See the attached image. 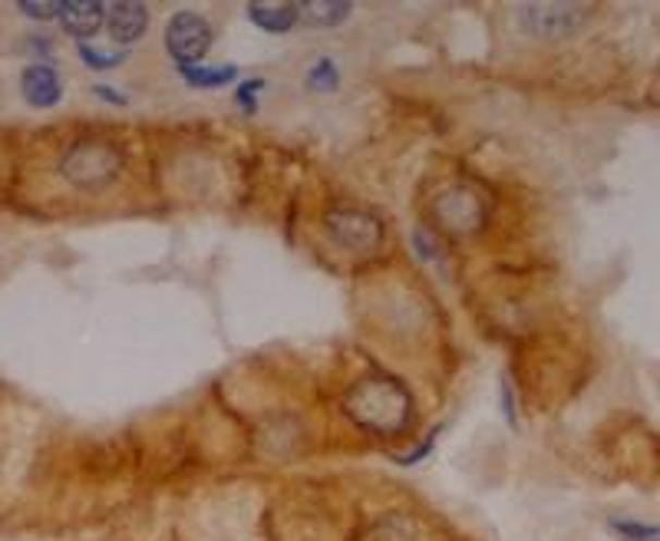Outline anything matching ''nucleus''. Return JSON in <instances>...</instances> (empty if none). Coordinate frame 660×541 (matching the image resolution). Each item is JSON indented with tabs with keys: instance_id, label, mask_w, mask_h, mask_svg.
<instances>
[{
	"instance_id": "1",
	"label": "nucleus",
	"mask_w": 660,
	"mask_h": 541,
	"mask_svg": "<svg viewBox=\"0 0 660 541\" xmlns=\"http://www.w3.org/2000/svg\"><path fill=\"white\" fill-rule=\"evenodd\" d=\"M60 172L76 188H106V185H113L123 172V152L109 139H96V136L76 139L63 152Z\"/></svg>"
},
{
	"instance_id": "2",
	"label": "nucleus",
	"mask_w": 660,
	"mask_h": 541,
	"mask_svg": "<svg viewBox=\"0 0 660 541\" xmlns=\"http://www.w3.org/2000/svg\"><path fill=\"white\" fill-rule=\"evenodd\" d=\"M162 40H166V53L175 66H195V63H205V57L215 44V30L195 11H175L166 21Z\"/></svg>"
},
{
	"instance_id": "3",
	"label": "nucleus",
	"mask_w": 660,
	"mask_h": 541,
	"mask_svg": "<svg viewBox=\"0 0 660 541\" xmlns=\"http://www.w3.org/2000/svg\"><path fill=\"white\" fill-rule=\"evenodd\" d=\"M323 225L330 235H334L338 245L354 248V251L377 248L383 242V232H387L377 214L360 211V208H330L323 214Z\"/></svg>"
},
{
	"instance_id": "4",
	"label": "nucleus",
	"mask_w": 660,
	"mask_h": 541,
	"mask_svg": "<svg viewBox=\"0 0 660 541\" xmlns=\"http://www.w3.org/2000/svg\"><path fill=\"white\" fill-rule=\"evenodd\" d=\"M518 24L525 34L531 37H565L572 30H578L588 17V8H575V4H528L515 11Z\"/></svg>"
},
{
	"instance_id": "5",
	"label": "nucleus",
	"mask_w": 660,
	"mask_h": 541,
	"mask_svg": "<svg viewBox=\"0 0 660 541\" xmlns=\"http://www.w3.org/2000/svg\"><path fill=\"white\" fill-rule=\"evenodd\" d=\"M21 96L30 110H57L66 96L63 76L53 63H30L21 73Z\"/></svg>"
},
{
	"instance_id": "6",
	"label": "nucleus",
	"mask_w": 660,
	"mask_h": 541,
	"mask_svg": "<svg viewBox=\"0 0 660 541\" xmlns=\"http://www.w3.org/2000/svg\"><path fill=\"white\" fill-rule=\"evenodd\" d=\"M149 8L139 4V0H120V4H109L106 8V34L120 50L139 44L149 34Z\"/></svg>"
},
{
	"instance_id": "7",
	"label": "nucleus",
	"mask_w": 660,
	"mask_h": 541,
	"mask_svg": "<svg viewBox=\"0 0 660 541\" xmlns=\"http://www.w3.org/2000/svg\"><path fill=\"white\" fill-rule=\"evenodd\" d=\"M57 24L76 44H89L106 27V4H99V0H70V4L60 8Z\"/></svg>"
},
{
	"instance_id": "8",
	"label": "nucleus",
	"mask_w": 660,
	"mask_h": 541,
	"mask_svg": "<svg viewBox=\"0 0 660 541\" xmlns=\"http://www.w3.org/2000/svg\"><path fill=\"white\" fill-rule=\"evenodd\" d=\"M175 73L185 79V86L192 89H225V86H239L242 70L235 63H195V66H175Z\"/></svg>"
},
{
	"instance_id": "9",
	"label": "nucleus",
	"mask_w": 660,
	"mask_h": 541,
	"mask_svg": "<svg viewBox=\"0 0 660 541\" xmlns=\"http://www.w3.org/2000/svg\"><path fill=\"white\" fill-rule=\"evenodd\" d=\"M294 8H297V21L310 30H334L347 24L354 14V4H347V0H307V4H294Z\"/></svg>"
},
{
	"instance_id": "10",
	"label": "nucleus",
	"mask_w": 660,
	"mask_h": 541,
	"mask_svg": "<svg viewBox=\"0 0 660 541\" xmlns=\"http://www.w3.org/2000/svg\"><path fill=\"white\" fill-rule=\"evenodd\" d=\"M245 17H248L261 34H271V37H284V34H291L294 27H301L294 4H248V8H245Z\"/></svg>"
},
{
	"instance_id": "11",
	"label": "nucleus",
	"mask_w": 660,
	"mask_h": 541,
	"mask_svg": "<svg viewBox=\"0 0 660 541\" xmlns=\"http://www.w3.org/2000/svg\"><path fill=\"white\" fill-rule=\"evenodd\" d=\"M76 57L86 70L93 73H113L120 70L126 60H130V50H120V47H99L96 40L89 44H76Z\"/></svg>"
},
{
	"instance_id": "12",
	"label": "nucleus",
	"mask_w": 660,
	"mask_h": 541,
	"mask_svg": "<svg viewBox=\"0 0 660 541\" xmlns=\"http://www.w3.org/2000/svg\"><path fill=\"white\" fill-rule=\"evenodd\" d=\"M338 86H341V70H338L334 60L320 57V60L310 63V70H307V89L310 93H334Z\"/></svg>"
},
{
	"instance_id": "13",
	"label": "nucleus",
	"mask_w": 660,
	"mask_h": 541,
	"mask_svg": "<svg viewBox=\"0 0 660 541\" xmlns=\"http://www.w3.org/2000/svg\"><path fill=\"white\" fill-rule=\"evenodd\" d=\"M611 531L618 541H660V525L631 521V518H611Z\"/></svg>"
},
{
	"instance_id": "14",
	"label": "nucleus",
	"mask_w": 660,
	"mask_h": 541,
	"mask_svg": "<svg viewBox=\"0 0 660 541\" xmlns=\"http://www.w3.org/2000/svg\"><path fill=\"white\" fill-rule=\"evenodd\" d=\"M268 83L261 79V76H255V79H239V86H235V102L242 106L245 113H258V106H261V89H265Z\"/></svg>"
},
{
	"instance_id": "15",
	"label": "nucleus",
	"mask_w": 660,
	"mask_h": 541,
	"mask_svg": "<svg viewBox=\"0 0 660 541\" xmlns=\"http://www.w3.org/2000/svg\"><path fill=\"white\" fill-rule=\"evenodd\" d=\"M60 8H63V4H53V0H50V4H30V0H21V4H17V11H21L24 17L37 21V24L57 21V17H60Z\"/></svg>"
},
{
	"instance_id": "16",
	"label": "nucleus",
	"mask_w": 660,
	"mask_h": 541,
	"mask_svg": "<svg viewBox=\"0 0 660 541\" xmlns=\"http://www.w3.org/2000/svg\"><path fill=\"white\" fill-rule=\"evenodd\" d=\"M439 432H443V426L429 429V432H426V440H419V443H416V450H413V453H406V456H400L396 463H400V466H419V463H423V459L432 453V446H436V440H439Z\"/></svg>"
},
{
	"instance_id": "17",
	"label": "nucleus",
	"mask_w": 660,
	"mask_h": 541,
	"mask_svg": "<svg viewBox=\"0 0 660 541\" xmlns=\"http://www.w3.org/2000/svg\"><path fill=\"white\" fill-rule=\"evenodd\" d=\"M93 96L102 99V102H109V106H120V110H123V106H130V96L123 89H113V86H106V83H96Z\"/></svg>"
},
{
	"instance_id": "18",
	"label": "nucleus",
	"mask_w": 660,
	"mask_h": 541,
	"mask_svg": "<svg viewBox=\"0 0 660 541\" xmlns=\"http://www.w3.org/2000/svg\"><path fill=\"white\" fill-rule=\"evenodd\" d=\"M502 413H505V422L515 426L518 422V413H515V396L509 390V383H502Z\"/></svg>"
}]
</instances>
